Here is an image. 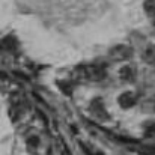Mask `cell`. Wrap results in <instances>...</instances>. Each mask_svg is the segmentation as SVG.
<instances>
[{"mask_svg":"<svg viewBox=\"0 0 155 155\" xmlns=\"http://www.w3.org/2000/svg\"><path fill=\"white\" fill-rule=\"evenodd\" d=\"M83 77L92 80V81H100L105 78V69L100 65H91V66H83L81 68Z\"/></svg>","mask_w":155,"mask_h":155,"instance_id":"cell-1","label":"cell"},{"mask_svg":"<svg viewBox=\"0 0 155 155\" xmlns=\"http://www.w3.org/2000/svg\"><path fill=\"white\" fill-rule=\"evenodd\" d=\"M110 56L116 60H122V59H127L131 56V48L127 47V45H117L116 48H113L110 51Z\"/></svg>","mask_w":155,"mask_h":155,"instance_id":"cell-2","label":"cell"},{"mask_svg":"<svg viewBox=\"0 0 155 155\" xmlns=\"http://www.w3.org/2000/svg\"><path fill=\"white\" fill-rule=\"evenodd\" d=\"M119 105L122 108H130L136 104V95L133 92H124L120 97H119Z\"/></svg>","mask_w":155,"mask_h":155,"instance_id":"cell-3","label":"cell"},{"mask_svg":"<svg viewBox=\"0 0 155 155\" xmlns=\"http://www.w3.org/2000/svg\"><path fill=\"white\" fill-rule=\"evenodd\" d=\"M91 108H92V111H94V114H97L98 117H107V113H105V108H104L103 103L100 101V98H97L92 105H91Z\"/></svg>","mask_w":155,"mask_h":155,"instance_id":"cell-4","label":"cell"},{"mask_svg":"<svg viewBox=\"0 0 155 155\" xmlns=\"http://www.w3.org/2000/svg\"><path fill=\"white\" fill-rule=\"evenodd\" d=\"M119 77L124 80V81H131L133 78H134V71H133V68L131 66H124V68H120V71H119Z\"/></svg>","mask_w":155,"mask_h":155,"instance_id":"cell-5","label":"cell"},{"mask_svg":"<svg viewBox=\"0 0 155 155\" xmlns=\"http://www.w3.org/2000/svg\"><path fill=\"white\" fill-rule=\"evenodd\" d=\"M145 11L149 17H155V0H145Z\"/></svg>","mask_w":155,"mask_h":155,"instance_id":"cell-6","label":"cell"},{"mask_svg":"<svg viewBox=\"0 0 155 155\" xmlns=\"http://www.w3.org/2000/svg\"><path fill=\"white\" fill-rule=\"evenodd\" d=\"M145 136L146 137H155V122H149L145 127Z\"/></svg>","mask_w":155,"mask_h":155,"instance_id":"cell-7","label":"cell"},{"mask_svg":"<svg viewBox=\"0 0 155 155\" xmlns=\"http://www.w3.org/2000/svg\"><path fill=\"white\" fill-rule=\"evenodd\" d=\"M59 86H60V89H62L66 95L71 94V84H69L68 81H59Z\"/></svg>","mask_w":155,"mask_h":155,"instance_id":"cell-8","label":"cell"},{"mask_svg":"<svg viewBox=\"0 0 155 155\" xmlns=\"http://www.w3.org/2000/svg\"><path fill=\"white\" fill-rule=\"evenodd\" d=\"M38 143H39V139H38L36 136L29 137V140H27V145H29V148H30V149H35V148L38 146Z\"/></svg>","mask_w":155,"mask_h":155,"instance_id":"cell-9","label":"cell"},{"mask_svg":"<svg viewBox=\"0 0 155 155\" xmlns=\"http://www.w3.org/2000/svg\"><path fill=\"white\" fill-rule=\"evenodd\" d=\"M3 44H5V47H8V48H14V47H15V39H14V38H6V39L3 41Z\"/></svg>","mask_w":155,"mask_h":155,"instance_id":"cell-10","label":"cell"}]
</instances>
